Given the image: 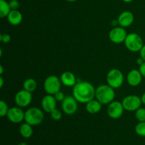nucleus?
Returning <instances> with one entry per match:
<instances>
[{
	"instance_id": "1",
	"label": "nucleus",
	"mask_w": 145,
	"mask_h": 145,
	"mask_svg": "<svg viewBox=\"0 0 145 145\" xmlns=\"http://www.w3.org/2000/svg\"><path fill=\"white\" fill-rule=\"evenodd\" d=\"M96 89L89 82L79 81L75 84L72 90V95L80 103H86L95 98Z\"/></svg>"
},
{
	"instance_id": "2",
	"label": "nucleus",
	"mask_w": 145,
	"mask_h": 145,
	"mask_svg": "<svg viewBox=\"0 0 145 145\" xmlns=\"http://www.w3.org/2000/svg\"><path fill=\"white\" fill-rule=\"evenodd\" d=\"M116 93L113 88L108 84H102L96 89L95 98L103 105L109 104L113 101Z\"/></svg>"
},
{
	"instance_id": "3",
	"label": "nucleus",
	"mask_w": 145,
	"mask_h": 145,
	"mask_svg": "<svg viewBox=\"0 0 145 145\" xmlns=\"http://www.w3.org/2000/svg\"><path fill=\"white\" fill-rule=\"evenodd\" d=\"M44 120V113L41 109L37 107L29 108L25 111L24 121L32 126L41 124Z\"/></svg>"
},
{
	"instance_id": "4",
	"label": "nucleus",
	"mask_w": 145,
	"mask_h": 145,
	"mask_svg": "<svg viewBox=\"0 0 145 145\" xmlns=\"http://www.w3.org/2000/svg\"><path fill=\"white\" fill-rule=\"evenodd\" d=\"M126 48L129 51L133 52H140V50L144 46V42L139 34L136 33H131L127 34L124 42Z\"/></svg>"
},
{
	"instance_id": "5",
	"label": "nucleus",
	"mask_w": 145,
	"mask_h": 145,
	"mask_svg": "<svg viewBox=\"0 0 145 145\" xmlns=\"http://www.w3.org/2000/svg\"><path fill=\"white\" fill-rule=\"evenodd\" d=\"M62 84L60 78L55 75H50L44 81L43 88L48 94L55 95L60 91Z\"/></svg>"
},
{
	"instance_id": "6",
	"label": "nucleus",
	"mask_w": 145,
	"mask_h": 145,
	"mask_svg": "<svg viewBox=\"0 0 145 145\" xmlns=\"http://www.w3.org/2000/svg\"><path fill=\"white\" fill-rule=\"evenodd\" d=\"M106 82L109 86L113 89H118L124 82V76L120 69H112L108 72Z\"/></svg>"
},
{
	"instance_id": "7",
	"label": "nucleus",
	"mask_w": 145,
	"mask_h": 145,
	"mask_svg": "<svg viewBox=\"0 0 145 145\" xmlns=\"http://www.w3.org/2000/svg\"><path fill=\"white\" fill-rule=\"evenodd\" d=\"M122 103H123L125 110H127V111H136L137 109L141 107L142 104L141 98L134 94L125 96L123 99Z\"/></svg>"
},
{
	"instance_id": "8",
	"label": "nucleus",
	"mask_w": 145,
	"mask_h": 145,
	"mask_svg": "<svg viewBox=\"0 0 145 145\" xmlns=\"http://www.w3.org/2000/svg\"><path fill=\"white\" fill-rule=\"evenodd\" d=\"M33 95L32 93L25 89L19 91L17 92L14 97V101L17 106L20 108H26L29 106L32 102Z\"/></svg>"
},
{
	"instance_id": "9",
	"label": "nucleus",
	"mask_w": 145,
	"mask_h": 145,
	"mask_svg": "<svg viewBox=\"0 0 145 145\" xmlns=\"http://www.w3.org/2000/svg\"><path fill=\"white\" fill-rule=\"evenodd\" d=\"M61 107L64 113L68 116H72L74 114L78 109V103L79 102L75 99L73 96H67L61 102Z\"/></svg>"
},
{
	"instance_id": "10",
	"label": "nucleus",
	"mask_w": 145,
	"mask_h": 145,
	"mask_svg": "<svg viewBox=\"0 0 145 145\" xmlns=\"http://www.w3.org/2000/svg\"><path fill=\"white\" fill-rule=\"evenodd\" d=\"M127 33L125 28L121 26L114 27L109 32L108 37L110 40L115 44H120L125 42Z\"/></svg>"
},
{
	"instance_id": "11",
	"label": "nucleus",
	"mask_w": 145,
	"mask_h": 145,
	"mask_svg": "<svg viewBox=\"0 0 145 145\" xmlns=\"http://www.w3.org/2000/svg\"><path fill=\"white\" fill-rule=\"evenodd\" d=\"M125 108L122 102L113 101L110 103L107 108L108 116L112 119H118L122 117L124 113Z\"/></svg>"
},
{
	"instance_id": "12",
	"label": "nucleus",
	"mask_w": 145,
	"mask_h": 145,
	"mask_svg": "<svg viewBox=\"0 0 145 145\" xmlns=\"http://www.w3.org/2000/svg\"><path fill=\"white\" fill-rule=\"evenodd\" d=\"M7 117L10 122L13 123H21L24 120L25 112L22 110V108L18 106L12 107L9 108Z\"/></svg>"
},
{
	"instance_id": "13",
	"label": "nucleus",
	"mask_w": 145,
	"mask_h": 145,
	"mask_svg": "<svg viewBox=\"0 0 145 145\" xmlns=\"http://www.w3.org/2000/svg\"><path fill=\"white\" fill-rule=\"evenodd\" d=\"M57 101L53 95L48 94L42 98L41 101V106L44 112L50 113L54 109L56 108Z\"/></svg>"
},
{
	"instance_id": "14",
	"label": "nucleus",
	"mask_w": 145,
	"mask_h": 145,
	"mask_svg": "<svg viewBox=\"0 0 145 145\" xmlns=\"http://www.w3.org/2000/svg\"><path fill=\"white\" fill-rule=\"evenodd\" d=\"M126 78L127 84L133 87H135L141 84L143 76L139 69H132L127 73Z\"/></svg>"
},
{
	"instance_id": "15",
	"label": "nucleus",
	"mask_w": 145,
	"mask_h": 145,
	"mask_svg": "<svg viewBox=\"0 0 145 145\" xmlns=\"http://www.w3.org/2000/svg\"><path fill=\"white\" fill-rule=\"evenodd\" d=\"M119 25L123 28L130 26L134 21L135 17L133 13L130 11H125L122 12L118 17Z\"/></svg>"
},
{
	"instance_id": "16",
	"label": "nucleus",
	"mask_w": 145,
	"mask_h": 145,
	"mask_svg": "<svg viewBox=\"0 0 145 145\" xmlns=\"http://www.w3.org/2000/svg\"><path fill=\"white\" fill-rule=\"evenodd\" d=\"M60 80L62 85L67 87H74L76 83H77V79L75 75L71 72H63L60 76Z\"/></svg>"
},
{
	"instance_id": "17",
	"label": "nucleus",
	"mask_w": 145,
	"mask_h": 145,
	"mask_svg": "<svg viewBox=\"0 0 145 145\" xmlns=\"http://www.w3.org/2000/svg\"><path fill=\"white\" fill-rule=\"evenodd\" d=\"M7 18L8 23L13 25H19L23 21V15L18 10H11Z\"/></svg>"
},
{
	"instance_id": "18",
	"label": "nucleus",
	"mask_w": 145,
	"mask_h": 145,
	"mask_svg": "<svg viewBox=\"0 0 145 145\" xmlns=\"http://www.w3.org/2000/svg\"><path fill=\"white\" fill-rule=\"evenodd\" d=\"M102 103L96 99H93L86 103V110L90 114H96L101 111L102 108Z\"/></svg>"
},
{
	"instance_id": "19",
	"label": "nucleus",
	"mask_w": 145,
	"mask_h": 145,
	"mask_svg": "<svg viewBox=\"0 0 145 145\" xmlns=\"http://www.w3.org/2000/svg\"><path fill=\"white\" fill-rule=\"evenodd\" d=\"M19 133L25 139H28L32 137L33 134V130L32 125L27 123H22L19 127Z\"/></svg>"
},
{
	"instance_id": "20",
	"label": "nucleus",
	"mask_w": 145,
	"mask_h": 145,
	"mask_svg": "<svg viewBox=\"0 0 145 145\" xmlns=\"http://www.w3.org/2000/svg\"><path fill=\"white\" fill-rule=\"evenodd\" d=\"M11 11L9 3L6 0H0V18H4L7 17Z\"/></svg>"
},
{
	"instance_id": "21",
	"label": "nucleus",
	"mask_w": 145,
	"mask_h": 145,
	"mask_svg": "<svg viewBox=\"0 0 145 145\" xmlns=\"http://www.w3.org/2000/svg\"><path fill=\"white\" fill-rule=\"evenodd\" d=\"M23 87H24V89L32 93L35 91L37 89L36 81L33 78H28L24 81L23 84Z\"/></svg>"
},
{
	"instance_id": "22",
	"label": "nucleus",
	"mask_w": 145,
	"mask_h": 145,
	"mask_svg": "<svg viewBox=\"0 0 145 145\" xmlns=\"http://www.w3.org/2000/svg\"><path fill=\"white\" fill-rule=\"evenodd\" d=\"M135 130L139 136L145 137V121L139 122L138 124L135 126Z\"/></svg>"
},
{
	"instance_id": "23",
	"label": "nucleus",
	"mask_w": 145,
	"mask_h": 145,
	"mask_svg": "<svg viewBox=\"0 0 145 145\" xmlns=\"http://www.w3.org/2000/svg\"><path fill=\"white\" fill-rule=\"evenodd\" d=\"M135 118L139 122L145 121V108H141L137 109L135 111Z\"/></svg>"
},
{
	"instance_id": "24",
	"label": "nucleus",
	"mask_w": 145,
	"mask_h": 145,
	"mask_svg": "<svg viewBox=\"0 0 145 145\" xmlns=\"http://www.w3.org/2000/svg\"><path fill=\"white\" fill-rule=\"evenodd\" d=\"M8 110H9V108H8L7 103L3 100L0 101V116L1 117L7 116Z\"/></svg>"
},
{
	"instance_id": "25",
	"label": "nucleus",
	"mask_w": 145,
	"mask_h": 145,
	"mask_svg": "<svg viewBox=\"0 0 145 145\" xmlns=\"http://www.w3.org/2000/svg\"><path fill=\"white\" fill-rule=\"evenodd\" d=\"M51 118L54 120H56V121H58V120H60L62 118V113L60 110L57 108H55L50 113Z\"/></svg>"
},
{
	"instance_id": "26",
	"label": "nucleus",
	"mask_w": 145,
	"mask_h": 145,
	"mask_svg": "<svg viewBox=\"0 0 145 145\" xmlns=\"http://www.w3.org/2000/svg\"><path fill=\"white\" fill-rule=\"evenodd\" d=\"M11 38L10 36V35L7 33H1L0 35V41L3 43H8V42H11Z\"/></svg>"
},
{
	"instance_id": "27",
	"label": "nucleus",
	"mask_w": 145,
	"mask_h": 145,
	"mask_svg": "<svg viewBox=\"0 0 145 145\" xmlns=\"http://www.w3.org/2000/svg\"><path fill=\"white\" fill-rule=\"evenodd\" d=\"M8 3H9L11 10H18V8L20 7L19 1L18 0H11Z\"/></svg>"
},
{
	"instance_id": "28",
	"label": "nucleus",
	"mask_w": 145,
	"mask_h": 145,
	"mask_svg": "<svg viewBox=\"0 0 145 145\" xmlns=\"http://www.w3.org/2000/svg\"><path fill=\"white\" fill-rule=\"evenodd\" d=\"M53 96H55V99H56L57 101L58 102H62V101L65 99V98L66 97V96H65V94H64L63 92H62L61 91H58L57 93H56L55 95H53Z\"/></svg>"
},
{
	"instance_id": "29",
	"label": "nucleus",
	"mask_w": 145,
	"mask_h": 145,
	"mask_svg": "<svg viewBox=\"0 0 145 145\" xmlns=\"http://www.w3.org/2000/svg\"><path fill=\"white\" fill-rule=\"evenodd\" d=\"M139 70H140V73L142 75V76L145 78V62L142 65H141L140 66V68H139Z\"/></svg>"
},
{
	"instance_id": "30",
	"label": "nucleus",
	"mask_w": 145,
	"mask_h": 145,
	"mask_svg": "<svg viewBox=\"0 0 145 145\" xmlns=\"http://www.w3.org/2000/svg\"><path fill=\"white\" fill-rule=\"evenodd\" d=\"M139 52H140V57L144 59L145 62V45H144V46L142 48V49L140 50V51Z\"/></svg>"
},
{
	"instance_id": "31",
	"label": "nucleus",
	"mask_w": 145,
	"mask_h": 145,
	"mask_svg": "<svg viewBox=\"0 0 145 145\" xmlns=\"http://www.w3.org/2000/svg\"><path fill=\"white\" fill-rule=\"evenodd\" d=\"M110 25H111V26L113 27V28L119 26V24H118V19L113 20V21H111V23H110Z\"/></svg>"
},
{
	"instance_id": "32",
	"label": "nucleus",
	"mask_w": 145,
	"mask_h": 145,
	"mask_svg": "<svg viewBox=\"0 0 145 145\" xmlns=\"http://www.w3.org/2000/svg\"><path fill=\"white\" fill-rule=\"evenodd\" d=\"M136 62H137V64L139 65V66H140V65H142V64L144 63V60L142 59V58L141 57H138L137 59V60H136Z\"/></svg>"
},
{
	"instance_id": "33",
	"label": "nucleus",
	"mask_w": 145,
	"mask_h": 145,
	"mask_svg": "<svg viewBox=\"0 0 145 145\" xmlns=\"http://www.w3.org/2000/svg\"><path fill=\"white\" fill-rule=\"evenodd\" d=\"M4 86V79H3L2 76H0V88H2Z\"/></svg>"
},
{
	"instance_id": "34",
	"label": "nucleus",
	"mask_w": 145,
	"mask_h": 145,
	"mask_svg": "<svg viewBox=\"0 0 145 145\" xmlns=\"http://www.w3.org/2000/svg\"><path fill=\"white\" fill-rule=\"evenodd\" d=\"M140 98H141V101H142V104L145 105V92L143 93L142 95V96Z\"/></svg>"
},
{
	"instance_id": "35",
	"label": "nucleus",
	"mask_w": 145,
	"mask_h": 145,
	"mask_svg": "<svg viewBox=\"0 0 145 145\" xmlns=\"http://www.w3.org/2000/svg\"><path fill=\"white\" fill-rule=\"evenodd\" d=\"M3 73H4V68H3L2 65H0V75L2 76Z\"/></svg>"
},
{
	"instance_id": "36",
	"label": "nucleus",
	"mask_w": 145,
	"mask_h": 145,
	"mask_svg": "<svg viewBox=\"0 0 145 145\" xmlns=\"http://www.w3.org/2000/svg\"><path fill=\"white\" fill-rule=\"evenodd\" d=\"M122 1H123L124 2H125V3H130V2H132V1H134V0H122Z\"/></svg>"
},
{
	"instance_id": "37",
	"label": "nucleus",
	"mask_w": 145,
	"mask_h": 145,
	"mask_svg": "<svg viewBox=\"0 0 145 145\" xmlns=\"http://www.w3.org/2000/svg\"><path fill=\"white\" fill-rule=\"evenodd\" d=\"M65 1H69V2H75V1H76L77 0H65Z\"/></svg>"
},
{
	"instance_id": "38",
	"label": "nucleus",
	"mask_w": 145,
	"mask_h": 145,
	"mask_svg": "<svg viewBox=\"0 0 145 145\" xmlns=\"http://www.w3.org/2000/svg\"><path fill=\"white\" fill-rule=\"evenodd\" d=\"M18 145H28L25 142H20L18 143Z\"/></svg>"
}]
</instances>
